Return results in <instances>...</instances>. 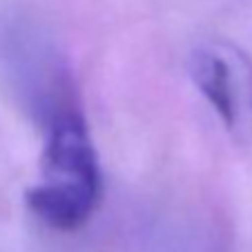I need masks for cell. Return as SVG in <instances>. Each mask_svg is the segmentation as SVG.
<instances>
[{
  "instance_id": "1",
  "label": "cell",
  "mask_w": 252,
  "mask_h": 252,
  "mask_svg": "<svg viewBox=\"0 0 252 252\" xmlns=\"http://www.w3.org/2000/svg\"><path fill=\"white\" fill-rule=\"evenodd\" d=\"M100 165L81 110H67L45 123L38 181L27 205L58 232L83 228L100 201Z\"/></svg>"
},
{
  "instance_id": "2",
  "label": "cell",
  "mask_w": 252,
  "mask_h": 252,
  "mask_svg": "<svg viewBox=\"0 0 252 252\" xmlns=\"http://www.w3.org/2000/svg\"><path fill=\"white\" fill-rule=\"evenodd\" d=\"M199 94L237 141L252 143V61L228 40H208L188 58Z\"/></svg>"
}]
</instances>
